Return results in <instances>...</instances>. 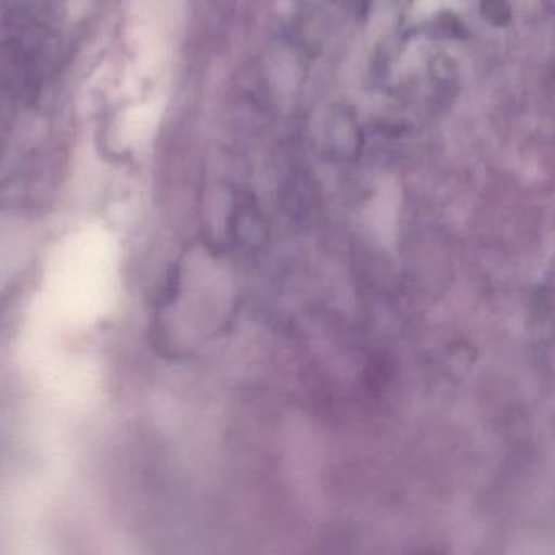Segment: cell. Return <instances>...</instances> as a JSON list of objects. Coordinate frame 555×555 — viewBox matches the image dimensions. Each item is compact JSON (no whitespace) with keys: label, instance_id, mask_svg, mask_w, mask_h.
I'll use <instances>...</instances> for the list:
<instances>
[{"label":"cell","instance_id":"cell-1","mask_svg":"<svg viewBox=\"0 0 555 555\" xmlns=\"http://www.w3.org/2000/svg\"><path fill=\"white\" fill-rule=\"evenodd\" d=\"M496 2H499L500 8H502V11H500L499 14L502 15V17L503 14H508V12H505V9H503V0H496ZM495 5V0H490V8L493 9L492 14H495L496 12Z\"/></svg>","mask_w":555,"mask_h":555}]
</instances>
